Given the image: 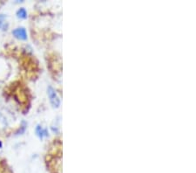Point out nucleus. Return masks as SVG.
I'll list each match as a JSON object with an SVG mask.
<instances>
[{
    "mask_svg": "<svg viewBox=\"0 0 196 173\" xmlns=\"http://www.w3.org/2000/svg\"><path fill=\"white\" fill-rule=\"evenodd\" d=\"M47 94H48V97L50 99V103L52 105V107L59 108L60 106V99L57 95L56 91L51 86H49L47 88Z\"/></svg>",
    "mask_w": 196,
    "mask_h": 173,
    "instance_id": "nucleus-1",
    "label": "nucleus"
},
{
    "mask_svg": "<svg viewBox=\"0 0 196 173\" xmlns=\"http://www.w3.org/2000/svg\"><path fill=\"white\" fill-rule=\"evenodd\" d=\"M12 34L16 38L21 39V40H26L27 39V32H26V29L23 27L16 28L14 31H12Z\"/></svg>",
    "mask_w": 196,
    "mask_h": 173,
    "instance_id": "nucleus-2",
    "label": "nucleus"
},
{
    "mask_svg": "<svg viewBox=\"0 0 196 173\" xmlns=\"http://www.w3.org/2000/svg\"><path fill=\"white\" fill-rule=\"evenodd\" d=\"M36 133H37V135H39L40 138H43L44 136H46V135H48L47 130L42 128V127H40V126H37V128H36Z\"/></svg>",
    "mask_w": 196,
    "mask_h": 173,
    "instance_id": "nucleus-3",
    "label": "nucleus"
},
{
    "mask_svg": "<svg viewBox=\"0 0 196 173\" xmlns=\"http://www.w3.org/2000/svg\"><path fill=\"white\" fill-rule=\"evenodd\" d=\"M17 16L18 18L19 19H26L27 17V13H26V10L25 8H20L19 10L17 12Z\"/></svg>",
    "mask_w": 196,
    "mask_h": 173,
    "instance_id": "nucleus-4",
    "label": "nucleus"
},
{
    "mask_svg": "<svg viewBox=\"0 0 196 173\" xmlns=\"http://www.w3.org/2000/svg\"><path fill=\"white\" fill-rule=\"evenodd\" d=\"M4 19H5V16L1 15V16H0V28L2 27V25L4 24V22H3V21H4Z\"/></svg>",
    "mask_w": 196,
    "mask_h": 173,
    "instance_id": "nucleus-5",
    "label": "nucleus"
}]
</instances>
